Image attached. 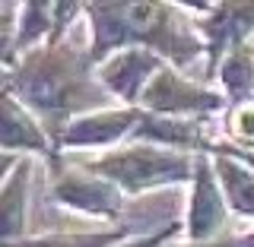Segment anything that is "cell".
Listing matches in <instances>:
<instances>
[{"label": "cell", "mask_w": 254, "mask_h": 247, "mask_svg": "<svg viewBox=\"0 0 254 247\" xmlns=\"http://www.w3.org/2000/svg\"><path fill=\"white\" fill-rule=\"evenodd\" d=\"M86 22L92 67L121 48H149L175 70L206 57L197 19L172 0H92L86 3Z\"/></svg>", "instance_id": "obj_1"}, {"label": "cell", "mask_w": 254, "mask_h": 247, "mask_svg": "<svg viewBox=\"0 0 254 247\" xmlns=\"http://www.w3.org/2000/svg\"><path fill=\"white\" fill-rule=\"evenodd\" d=\"M92 79L95 67L89 60V45H79L67 35L64 42L38 45L16 57L3 73V92L16 95L42 117L58 149V137L76 114L105 108L89 95Z\"/></svg>", "instance_id": "obj_2"}, {"label": "cell", "mask_w": 254, "mask_h": 247, "mask_svg": "<svg viewBox=\"0 0 254 247\" xmlns=\"http://www.w3.org/2000/svg\"><path fill=\"white\" fill-rule=\"evenodd\" d=\"M83 165L102 178L115 181L127 197H140L159 187L190 184L197 155L175 152V149L156 146V143H127L111 152L86 158Z\"/></svg>", "instance_id": "obj_3"}, {"label": "cell", "mask_w": 254, "mask_h": 247, "mask_svg": "<svg viewBox=\"0 0 254 247\" xmlns=\"http://www.w3.org/2000/svg\"><path fill=\"white\" fill-rule=\"evenodd\" d=\"M51 200L79 216H95L115 222L124 212L127 194L115 181L95 174L92 168L79 165H61V158L51 162Z\"/></svg>", "instance_id": "obj_4"}, {"label": "cell", "mask_w": 254, "mask_h": 247, "mask_svg": "<svg viewBox=\"0 0 254 247\" xmlns=\"http://www.w3.org/2000/svg\"><path fill=\"white\" fill-rule=\"evenodd\" d=\"M235 219L229 209V200L222 194V184L216 178L213 155H197L194 178H190V200L185 216V241L190 244H213L235 235Z\"/></svg>", "instance_id": "obj_5"}, {"label": "cell", "mask_w": 254, "mask_h": 247, "mask_svg": "<svg viewBox=\"0 0 254 247\" xmlns=\"http://www.w3.org/2000/svg\"><path fill=\"white\" fill-rule=\"evenodd\" d=\"M140 108L162 117H210L229 108L226 92L210 83H194L172 63L159 70V76L143 92Z\"/></svg>", "instance_id": "obj_6"}, {"label": "cell", "mask_w": 254, "mask_h": 247, "mask_svg": "<svg viewBox=\"0 0 254 247\" xmlns=\"http://www.w3.org/2000/svg\"><path fill=\"white\" fill-rule=\"evenodd\" d=\"M16 6H19V16H16L13 35L10 42H3L6 67L38 45L64 42L70 29L86 16V3H76V0H29V3Z\"/></svg>", "instance_id": "obj_7"}, {"label": "cell", "mask_w": 254, "mask_h": 247, "mask_svg": "<svg viewBox=\"0 0 254 247\" xmlns=\"http://www.w3.org/2000/svg\"><path fill=\"white\" fill-rule=\"evenodd\" d=\"M143 121V108H127V105H111V108H95L83 111L64 127L58 137V155L64 152H111L121 143H130L137 127Z\"/></svg>", "instance_id": "obj_8"}, {"label": "cell", "mask_w": 254, "mask_h": 247, "mask_svg": "<svg viewBox=\"0 0 254 247\" xmlns=\"http://www.w3.org/2000/svg\"><path fill=\"white\" fill-rule=\"evenodd\" d=\"M203 16L197 19V32L206 42V83L213 86L216 67L229 51L248 48L254 35V0H222V3H203Z\"/></svg>", "instance_id": "obj_9"}, {"label": "cell", "mask_w": 254, "mask_h": 247, "mask_svg": "<svg viewBox=\"0 0 254 247\" xmlns=\"http://www.w3.org/2000/svg\"><path fill=\"white\" fill-rule=\"evenodd\" d=\"M165 60L149 48H121L111 57H105L95 67V83L105 89V95L127 108H140L143 92L159 76Z\"/></svg>", "instance_id": "obj_10"}, {"label": "cell", "mask_w": 254, "mask_h": 247, "mask_svg": "<svg viewBox=\"0 0 254 247\" xmlns=\"http://www.w3.org/2000/svg\"><path fill=\"white\" fill-rule=\"evenodd\" d=\"M3 137H0V152L3 155H45L48 162L58 158L54 140L42 124V117L32 108H26L16 95L3 92Z\"/></svg>", "instance_id": "obj_11"}, {"label": "cell", "mask_w": 254, "mask_h": 247, "mask_svg": "<svg viewBox=\"0 0 254 247\" xmlns=\"http://www.w3.org/2000/svg\"><path fill=\"white\" fill-rule=\"evenodd\" d=\"M130 143H156V146L175 149V152L210 155V146L216 140L206 130V117H162L143 111V121Z\"/></svg>", "instance_id": "obj_12"}, {"label": "cell", "mask_w": 254, "mask_h": 247, "mask_svg": "<svg viewBox=\"0 0 254 247\" xmlns=\"http://www.w3.org/2000/svg\"><path fill=\"white\" fill-rule=\"evenodd\" d=\"M32 171H35L32 155H22L3 178V187H0V238H3V244L26 238Z\"/></svg>", "instance_id": "obj_13"}, {"label": "cell", "mask_w": 254, "mask_h": 247, "mask_svg": "<svg viewBox=\"0 0 254 247\" xmlns=\"http://www.w3.org/2000/svg\"><path fill=\"white\" fill-rule=\"evenodd\" d=\"M213 165H216V178L222 184L232 216L254 219V171L226 152H213Z\"/></svg>", "instance_id": "obj_14"}, {"label": "cell", "mask_w": 254, "mask_h": 247, "mask_svg": "<svg viewBox=\"0 0 254 247\" xmlns=\"http://www.w3.org/2000/svg\"><path fill=\"white\" fill-rule=\"evenodd\" d=\"M133 238L127 225H111L102 232H54V235H26L19 241H6L3 247H115Z\"/></svg>", "instance_id": "obj_15"}, {"label": "cell", "mask_w": 254, "mask_h": 247, "mask_svg": "<svg viewBox=\"0 0 254 247\" xmlns=\"http://www.w3.org/2000/svg\"><path fill=\"white\" fill-rule=\"evenodd\" d=\"M219 89L226 92L229 105L232 101H242V99H251L254 95V48H238V51H229L222 63L216 67V76Z\"/></svg>", "instance_id": "obj_16"}, {"label": "cell", "mask_w": 254, "mask_h": 247, "mask_svg": "<svg viewBox=\"0 0 254 247\" xmlns=\"http://www.w3.org/2000/svg\"><path fill=\"white\" fill-rule=\"evenodd\" d=\"M226 137L232 146L254 149V95L226 108Z\"/></svg>", "instance_id": "obj_17"}, {"label": "cell", "mask_w": 254, "mask_h": 247, "mask_svg": "<svg viewBox=\"0 0 254 247\" xmlns=\"http://www.w3.org/2000/svg\"><path fill=\"white\" fill-rule=\"evenodd\" d=\"M181 232H185V222L175 219V222H169V225L156 228V232H149V235H133V238H127V241L115 244V247H169Z\"/></svg>", "instance_id": "obj_18"}, {"label": "cell", "mask_w": 254, "mask_h": 247, "mask_svg": "<svg viewBox=\"0 0 254 247\" xmlns=\"http://www.w3.org/2000/svg\"><path fill=\"white\" fill-rule=\"evenodd\" d=\"M222 247H254V228H251V232H245V235L226 238V241H222Z\"/></svg>", "instance_id": "obj_19"}, {"label": "cell", "mask_w": 254, "mask_h": 247, "mask_svg": "<svg viewBox=\"0 0 254 247\" xmlns=\"http://www.w3.org/2000/svg\"><path fill=\"white\" fill-rule=\"evenodd\" d=\"M169 247H222V241H213V244H190V241H185V244H169Z\"/></svg>", "instance_id": "obj_20"}, {"label": "cell", "mask_w": 254, "mask_h": 247, "mask_svg": "<svg viewBox=\"0 0 254 247\" xmlns=\"http://www.w3.org/2000/svg\"><path fill=\"white\" fill-rule=\"evenodd\" d=\"M251 48H254V45H251Z\"/></svg>", "instance_id": "obj_21"}]
</instances>
